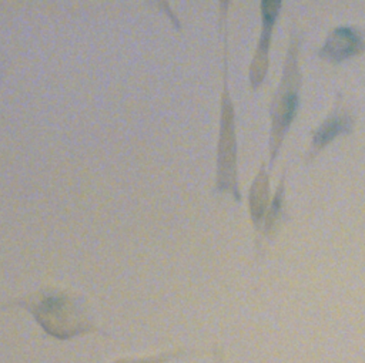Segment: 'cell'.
I'll return each instance as SVG.
<instances>
[{
	"mask_svg": "<svg viewBox=\"0 0 365 363\" xmlns=\"http://www.w3.org/2000/svg\"><path fill=\"white\" fill-rule=\"evenodd\" d=\"M268 208V175L264 167L259 169L250 194V212L254 223L259 226Z\"/></svg>",
	"mask_w": 365,
	"mask_h": 363,
	"instance_id": "obj_6",
	"label": "cell"
},
{
	"mask_svg": "<svg viewBox=\"0 0 365 363\" xmlns=\"http://www.w3.org/2000/svg\"><path fill=\"white\" fill-rule=\"evenodd\" d=\"M298 53H299V37L294 34L285 57L282 78L271 104L269 167L274 165V161L282 145V140L288 132L289 125L298 110L299 88H301V71H299Z\"/></svg>",
	"mask_w": 365,
	"mask_h": 363,
	"instance_id": "obj_1",
	"label": "cell"
},
{
	"mask_svg": "<svg viewBox=\"0 0 365 363\" xmlns=\"http://www.w3.org/2000/svg\"><path fill=\"white\" fill-rule=\"evenodd\" d=\"M220 189H232V194L240 199L237 185H235V137H234V121H232V107L230 98L225 95L222 105V128L220 141Z\"/></svg>",
	"mask_w": 365,
	"mask_h": 363,
	"instance_id": "obj_2",
	"label": "cell"
},
{
	"mask_svg": "<svg viewBox=\"0 0 365 363\" xmlns=\"http://www.w3.org/2000/svg\"><path fill=\"white\" fill-rule=\"evenodd\" d=\"M365 51L364 34L352 27H336L332 30L318 56L329 63H342Z\"/></svg>",
	"mask_w": 365,
	"mask_h": 363,
	"instance_id": "obj_4",
	"label": "cell"
},
{
	"mask_svg": "<svg viewBox=\"0 0 365 363\" xmlns=\"http://www.w3.org/2000/svg\"><path fill=\"white\" fill-rule=\"evenodd\" d=\"M279 0H269V1H261V19H262V28L261 36L258 40V46L255 50V56L251 64L250 70V83L251 87L255 90L258 85L264 81L267 68H268V53H269V43L272 36V27L275 24V20L279 14L281 9Z\"/></svg>",
	"mask_w": 365,
	"mask_h": 363,
	"instance_id": "obj_3",
	"label": "cell"
},
{
	"mask_svg": "<svg viewBox=\"0 0 365 363\" xmlns=\"http://www.w3.org/2000/svg\"><path fill=\"white\" fill-rule=\"evenodd\" d=\"M284 177L277 188V192L274 195V199L269 205V209H268V215H267V222H265V232L269 233L275 221L278 219L279 216V212H281V208H282V196H284Z\"/></svg>",
	"mask_w": 365,
	"mask_h": 363,
	"instance_id": "obj_7",
	"label": "cell"
},
{
	"mask_svg": "<svg viewBox=\"0 0 365 363\" xmlns=\"http://www.w3.org/2000/svg\"><path fill=\"white\" fill-rule=\"evenodd\" d=\"M354 130V118L351 112L336 101L332 112L322 121V124L317 128L312 137V142L309 151L307 152L305 161H312L317 154L324 149L331 141H334L341 134H349Z\"/></svg>",
	"mask_w": 365,
	"mask_h": 363,
	"instance_id": "obj_5",
	"label": "cell"
}]
</instances>
